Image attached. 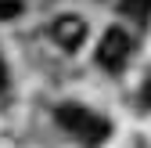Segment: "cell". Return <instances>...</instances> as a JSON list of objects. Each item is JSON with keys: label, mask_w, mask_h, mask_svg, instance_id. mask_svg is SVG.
<instances>
[{"label": "cell", "mask_w": 151, "mask_h": 148, "mask_svg": "<svg viewBox=\"0 0 151 148\" xmlns=\"http://www.w3.org/2000/svg\"><path fill=\"white\" fill-rule=\"evenodd\" d=\"M54 119H58L68 134H76L83 144H101L108 137V123L101 116H93L90 108H83V105H61L58 112H54Z\"/></svg>", "instance_id": "1"}, {"label": "cell", "mask_w": 151, "mask_h": 148, "mask_svg": "<svg viewBox=\"0 0 151 148\" xmlns=\"http://www.w3.org/2000/svg\"><path fill=\"white\" fill-rule=\"evenodd\" d=\"M129 58V36L122 29H108L97 44V65H104L108 72H119Z\"/></svg>", "instance_id": "2"}, {"label": "cell", "mask_w": 151, "mask_h": 148, "mask_svg": "<svg viewBox=\"0 0 151 148\" xmlns=\"http://www.w3.org/2000/svg\"><path fill=\"white\" fill-rule=\"evenodd\" d=\"M50 36H54V44H58V47L76 51V47L86 40V25H83V18H76V15H61L58 22L50 25Z\"/></svg>", "instance_id": "3"}, {"label": "cell", "mask_w": 151, "mask_h": 148, "mask_svg": "<svg viewBox=\"0 0 151 148\" xmlns=\"http://www.w3.org/2000/svg\"><path fill=\"white\" fill-rule=\"evenodd\" d=\"M119 11L126 15V18H133V22H147L151 18V0H119Z\"/></svg>", "instance_id": "4"}, {"label": "cell", "mask_w": 151, "mask_h": 148, "mask_svg": "<svg viewBox=\"0 0 151 148\" xmlns=\"http://www.w3.org/2000/svg\"><path fill=\"white\" fill-rule=\"evenodd\" d=\"M18 11H22V4H18V0H0V18H14Z\"/></svg>", "instance_id": "5"}, {"label": "cell", "mask_w": 151, "mask_h": 148, "mask_svg": "<svg viewBox=\"0 0 151 148\" xmlns=\"http://www.w3.org/2000/svg\"><path fill=\"white\" fill-rule=\"evenodd\" d=\"M7 87V69H4V62H0V90Z\"/></svg>", "instance_id": "6"}]
</instances>
